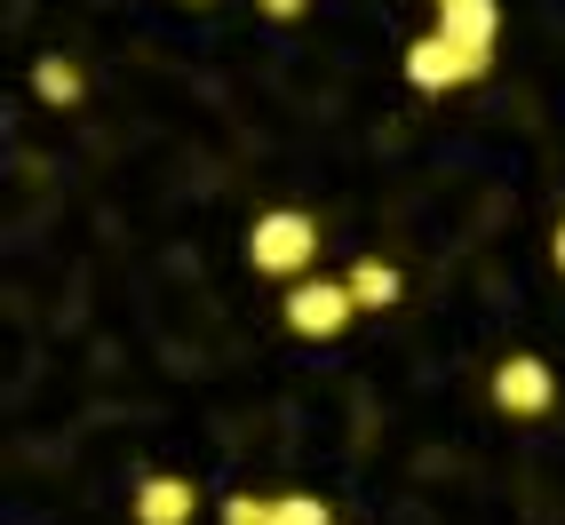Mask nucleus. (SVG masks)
Wrapping results in <instances>:
<instances>
[{"label": "nucleus", "mask_w": 565, "mask_h": 525, "mask_svg": "<svg viewBox=\"0 0 565 525\" xmlns=\"http://www.w3.org/2000/svg\"><path fill=\"white\" fill-rule=\"evenodd\" d=\"M247 262H255L263 279H287V287L311 279V262H319V223H311L303 207H271V215L247 232Z\"/></svg>", "instance_id": "obj_1"}, {"label": "nucleus", "mask_w": 565, "mask_h": 525, "mask_svg": "<svg viewBox=\"0 0 565 525\" xmlns=\"http://www.w3.org/2000/svg\"><path fill=\"white\" fill-rule=\"evenodd\" d=\"M351 319H359L351 279H295V287H287V326H295V334H311V343L343 334Z\"/></svg>", "instance_id": "obj_2"}, {"label": "nucleus", "mask_w": 565, "mask_h": 525, "mask_svg": "<svg viewBox=\"0 0 565 525\" xmlns=\"http://www.w3.org/2000/svg\"><path fill=\"white\" fill-rule=\"evenodd\" d=\"M406 81L423 88V96H438V88H462V81H486V64L470 56V49H455L446 32H423V41L406 49Z\"/></svg>", "instance_id": "obj_3"}, {"label": "nucleus", "mask_w": 565, "mask_h": 525, "mask_svg": "<svg viewBox=\"0 0 565 525\" xmlns=\"http://www.w3.org/2000/svg\"><path fill=\"white\" fill-rule=\"evenodd\" d=\"M550 398H557V374L542 358H502L494 366V406H502V415L534 422V415H550Z\"/></svg>", "instance_id": "obj_4"}, {"label": "nucleus", "mask_w": 565, "mask_h": 525, "mask_svg": "<svg viewBox=\"0 0 565 525\" xmlns=\"http://www.w3.org/2000/svg\"><path fill=\"white\" fill-rule=\"evenodd\" d=\"M494 0H438V32H446V41H455V49H470L478 64H494Z\"/></svg>", "instance_id": "obj_5"}, {"label": "nucleus", "mask_w": 565, "mask_h": 525, "mask_svg": "<svg viewBox=\"0 0 565 525\" xmlns=\"http://www.w3.org/2000/svg\"><path fill=\"white\" fill-rule=\"evenodd\" d=\"M192 517H200L192 478H143L136 485V525H192Z\"/></svg>", "instance_id": "obj_6"}, {"label": "nucleus", "mask_w": 565, "mask_h": 525, "mask_svg": "<svg viewBox=\"0 0 565 525\" xmlns=\"http://www.w3.org/2000/svg\"><path fill=\"white\" fill-rule=\"evenodd\" d=\"M351 294H359V311H398V271L383 255H366V262H351Z\"/></svg>", "instance_id": "obj_7"}, {"label": "nucleus", "mask_w": 565, "mask_h": 525, "mask_svg": "<svg viewBox=\"0 0 565 525\" xmlns=\"http://www.w3.org/2000/svg\"><path fill=\"white\" fill-rule=\"evenodd\" d=\"M32 88H41V104H81V64H72V56H41V64H32Z\"/></svg>", "instance_id": "obj_8"}, {"label": "nucleus", "mask_w": 565, "mask_h": 525, "mask_svg": "<svg viewBox=\"0 0 565 525\" xmlns=\"http://www.w3.org/2000/svg\"><path fill=\"white\" fill-rule=\"evenodd\" d=\"M271 525H334V502H319V494H279V502H271Z\"/></svg>", "instance_id": "obj_9"}, {"label": "nucleus", "mask_w": 565, "mask_h": 525, "mask_svg": "<svg viewBox=\"0 0 565 525\" xmlns=\"http://www.w3.org/2000/svg\"><path fill=\"white\" fill-rule=\"evenodd\" d=\"M223 525H271V502H263V494H232V502H223Z\"/></svg>", "instance_id": "obj_10"}, {"label": "nucleus", "mask_w": 565, "mask_h": 525, "mask_svg": "<svg viewBox=\"0 0 565 525\" xmlns=\"http://www.w3.org/2000/svg\"><path fill=\"white\" fill-rule=\"evenodd\" d=\"M255 9H263V17H279V24H295V17L311 9V0H255Z\"/></svg>", "instance_id": "obj_11"}, {"label": "nucleus", "mask_w": 565, "mask_h": 525, "mask_svg": "<svg viewBox=\"0 0 565 525\" xmlns=\"http://www.w3.org/2000/svg\"><path fill=\"white\" fill-rule=\"evenodd\" d=\"M550 255H557V271H565V223H557V239H550Z\"/></svg>", "instance_id": "obj_12"}]
</instances>
